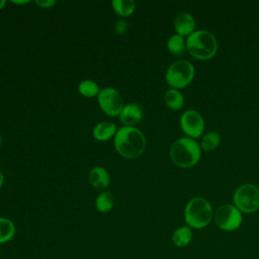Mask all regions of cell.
I'll list each match as a JSON object with an SVG mask.
<instances>
[{
	"label": "cell",
	"mask_w": 259,
	"mask_h": 259,
	"mask_svg": "<svg viewBox=\"0 0 259 259\" xmlns=\"http://www.w3.org/2000/svg\"><path fill=\"white\" fill-rule=\"evenodd\" d=\"M192 240V231L188 226L177 228L172 234V242L178 248H183L189 245Z\"/></svg>",
	"instance_id": "cell-15"
},
{
	"label": "cell",
	"mask_w": 259,
	"mask_h": 259,
	"mask_svg": "<svg viewBox=\"0 0 259 259\" xmlns=\"http://www.w3.org/2000/svg\"><path fill=\"white\" fill-rule=\"evenodd\" d=\"M167 50L174 56H182L186 51V39L180 34H173L167 40Z\"/></svg>",
	"instance_id": "cell-16"
},
{
	"label": "cell",
	"mask_w": 259,
	"mask_h": 259,
	"mask_svg": "<svg viewBox=\"0 0 259 259\" xmlns=\"http://www.w3.org/2000/svg\"><path fill=\"white\" fill-rule=\"evenodd\" d=\"M179 123L186 137L194 140L199 138L204 131V119L202 115L194 109L185 110L180 116Z\"/></svg>",
	"instance_id": "cell-9"
},
{
	"label": "cell",
	"mask_w": 259,
	"mask_h": 259,
	"mask_svg": "<svg viewBox=\"0 0 259 259\" xmlns=\"http://www.w3.org/2000/svg\"><path fill=\"white\" fill-rule=\"evenodd\" d=\"M3 183H4V174H3V172L0 169V188L2 187Z\"/></svg>",
	"instance_id": "cell-25"
},
{
	"label": "cell",
	"mask_w": 259,
	"mask_h": 259,
	"mask_svg": "<svg viewBox=\"0 0 259 259\" xmlns=\"http://www.w3.org/2000/svg\"><path fill=\"white\" fill-rule=\"evenodd\" d=\"M221 144V135L214 131L207 132L200 140V149L206 152L217 149Z\"/></svg>",
	"instance_id": "cell-19"
},
{
	"label": "cell",
	"mask_w": 259,
	"mask_h": 259,
	"mask_svg": "<svg viewBox=\"0 0 259 259\" xmlns=\"http://www.w3.org/2000/svg\"><path fill=\"white\" fill-rule=\"evenodd\" d=\"M34 4L39 8H51L57 4L56 0H35Z\"/></svg>",
	"instance_id": "cell-23"
},
{
	"label": "cell",
	"mask_w": 259,
	"mask_h": 259,
	"mask_svg": "<svg viewBox=\"0 0 259 259\" xmlns=\"http://www.w3.org/2000/svg\"><path fill=\"white\" fill-rule=\"evenodd\" d=\"M113 196L110 191H102L95 199V207L101 213L108 212L113 207Z\"/></svg>",
	"instance_id": "cell-20"
},
{
	"label": "cell",
	"mask_w": 259,
	"mask_h": 259,
	"mask_svg": "<svg viewBox=\"0 0 259 259\" xmlns=\"http://www.w3.org/2000/svg\"><path fill=\"white\" fill-rule=\"evenodd\" d=\"M89 182L95 189H104L110 183V175L108 171L100 166L93 167L88 176Z\"/></svg>",
	"instance_id": "cell-12"
},
{
	"label": "cell",
	"mask_w": 259,
	"mask_h": 259,
	"mask_svg": "<svg viewBox=\"0 0 259 259\" xmlns=\"http://www.w3.org/2000/svg\"><path fill=\"white\" fill-rule=\"evenodd\" d=\"M11 2L14 3V4H18V5H22V4H27V3H29L28 0H24V1H15V0H12Z\"/></svg>",
	"instance_id": "cell-24"
},
{
	"label": "cell",
	"mask_w": 259,
	"mask_h": 259,
	"mask_svg": "<svg viewBox=\"0 0 259 259\" xmlns=\"http://www.w3.org/2000/svg\"><path fill=\"white\" fill-rule=\"evenodd\" d=\"M1 145H2V136L0 134V148H1Z\"/></svg>",
	"instance_id": "cell-27"
},
{
	"label": "cell",
	"mask_w": 259,
	"mask_h": 259,
	"mask_svg": "<svg viewBox=\"0 0 259 259\" xmlns=\"http://www.w3.org/2000/svg\"><path fill=\"white\" fill-rule=\"evenodd\" d=\"M119 120L124 126H135L143 118V110L137 103L125 104L119 114Z\"/></svg>",
	"instance_id": "cell-11"
},
{
	"label": "cell",
	"mask_w": 259,
	"mask_h": 259,
	"mask_svg": "<svg viewBox=\"0 0 259 259\" xmlns=\"http://www.w3.org/2000/svg\"><path fill=\"white\" fill-rule=\"evenodd\" d=\"M78 90L82 96H84L86 98H92V97L98 96L101 89L99 88L98 84L95 81L86 79L79 83Z\"/></svg>",
	"instance_id": "cell-21"
},
{
	"label": "cell",
	"mask_w": 259,
	"mask_h": 259,
	"mask_svg": "<svg viewBox=\"0 0 259 259\" xmlns=\"http://www.w3.org/2000/svg\"><path fill=\"white\" fill-rule=\"evenodd\" d=\"M117 132V126L115 123L110 121H102L97 123L93 127V137L99 142H106L111 138H114Z\"/></svg>",
	"instance_id": "cell-13"
},
{
	"label": "cell",
	"mask_w": 259,
	"mask_h": 259,
	"mask_svg": "<svg viewBox=\"0 0 259 259\" xmlns=\"http://www.w3.org/2000/svg\"><path fill=\"white\" fill-rule=\"evenodd\" d=\"M215 226L225 232H233L239 229L243 222V213L232 203L220 205L213 212Z\"/></svg>",
	"instance_id": "cell-7"
},
{
	"label": "cell",
	"mask_w": 259,
	"mask_h": 259,
	"mask_svg": "<svg viewBox=\"0 0 259 259\" xmlns=\"http://www.w3.org/2000/svg\"><path fill=\"white\" fill-rule=\"evenodd\" d=\"M6 3H7V2H6L5 0H0V10L4 8V6L6 5Z\"/></svg>",
	"instance_id": "cell-26"
},
{
	"label": "cell",
	"mask_w": 259,
	"mask_h": 259,
	"mask_svg": "<svg viewBox=\"0 0 259 259\" xmlns=\"http://www.w3.org/2000/svg\"><path fill=\"white\" fill-rule=\"evenodd\" d=\"M233 204L242 213H253L259 209V187L252 183H244L233 193Z\"/></svg>",
	"instance_id": "cell-6"
},
{
	"label": "cell",
	"mask_w": 259,
	"mask_h": 259,
	"mask_svg": "<svg viewBox=\"0 0 259 259\" xmlns=\"http://www.w3.org/2000/svg\"><path fill=\"white\" fill-rule=\"evenodd\" d=\"M97 102L100 109L108 116H119L124 107L121 94L113 87L102 88L97 96Z\"/></svg>",
	"instance_id": "cell-8"
},
{
	"label": "cell",
	"mask_w": 259,
	"mask_h": 259,
	"mask_svg": "<svg viewBox=\"0 0 259 259\" xmlns=\"http://www.w3.org/2000/svg\"><path fill=\"white\" fill-rule=\"evenodd\" d=\"M111 5L114 12L121 17L131 16L136 10V2L134 0H113Z\"/></svg>",
	"instance_id": "cell-18"
},
{
	"label": "cell",
	"mask_w": 259,
	"mask_h": 259,
	"mask_svg": "<svg viewBox=\"0 0 259 259\" xmlns=\"http://www.w3.org/2000/svg\"><path fill=\"white\" fill-rule=\"evenodd\" d=\"M174 29L177 34L189 36L195 30V19L189 12H180L174 19Z\"/></svg>",
	"instance_id": "cell-10"
},
{
	"label": "cell",
	"mask_w": 259,
	"mask_h": 259,
	"mask_svg": "<svg viewBox=\"0 0 259 259\" xmlns=\"http://www.w3.org/2000/svg\"><path fill=\"white\" fill-rule=\"evenodd\" d=\"M201 157L199 144L191 138L182 137L177 139L170 148V158L174 165L179 168H190L198 163Z\"/></svg>",
	"instance_id": "cell-3"
},
{
	"label": "cell",
	"mask_w": 259,
	"mask_h": 259,
	"mask_svg": "<svg viewBox=\"0 0 259 259\" xmlns=\"http://www.w3.org/2000/svg\"><path fill=\"white\" fill-rule=\"evenodd\" d=\"M186 51L197 60L206 61L218 52V40L214 34L206 29L194 30L186 37Z\"/></svg>",
	"instance_id": "cell-2"
},
{
	"label": "cell",
	"mask_w": 259,
	"mask_h": 259,
	"mask_svg": "<svg viewBox=\"0 0 259 259\" xmlns=\"http://www.w3.org/2000/svg\"><path fill=\"white\" fill-rule=\"evenodd\" d=\"M213 219V209L210 202L201 196L188 200L184 208V221L191 229H203Z\"/></svg>",
	"instance_id": "cell-4"
},
{
	"label": "cell",
	"mask_w": 259,
	"mask_h": 259,
	"mask_svg": "<svg viewBox=\"0 0 259 259\" xmlns=\"http://www.w3.org/2000/svg\"><path fill=\"white\" fill-rule=\"evenodd\" d=\"M194 74L195 69L192 63L187 60H178L167 68L165 79L171 88L179 90L192 82Z\"/></svg>",
	"instance_id": "cell-5"
},
{
	"label": "cell",
	"mask_w": 259,
	"mask_h": 259,
	"mask_svg": "<svg viewBox=\"0 0 259 259\" xmlns=\"http://www.w3.org/2000/svg\"><path fill=\"white\" fill-rule=\"evenodd\" d=\"M114 32L117 34H124L127 31L128 28V23L124 19H119L114 23Z\"/></svg>",
	"instance_id": "cell-22"
},
{
	"label": "cell",
	"mask_w": 259,
	"mask_h": 259,
	"mask_svg": "<svg viewBox=\"0 0 259 259\" xmlns=\"http://www.w3.org/2000/svg\"><path fill=\"white\" fill-rule=\"evenodd\" d=\"M164 101L166 106L171 110H180L184 104V97L180 90L170 88L165 92Z\"/></svg>",
	"instance_id": "cell-14"
},
{
	"label": "cell",
	"mask_w": 259,
	"mask_h": 259,
	"mask_svg": "<svg viewBox=\"0 0 259 259\" xmlns=\"http://www.w3.org/2000/svg\"><path fill=\"white\" fill-rule=\"evenodd\" d=\"M16 233L14 223L7 218H0V244L11 241Z\"/></svg>",
	"instance_id": "cell-17"
},
{
	"label": "cell",
	"mask_w": 259,
	"mask_h": 259,
	"mask_svg": "<svg viewBox=\"0 0 259 259\" xmlns=\"http://www.w3.org/2000/svg\"><path fill=\"white\" fill-rule=\"evenodd\" d=\"M114 149L121 157L135 159L142 156L146 150L145 135L136 126H120L113 138Z\"/></svg>",
	"instance_id": "cell-1"
}]
</instances>
